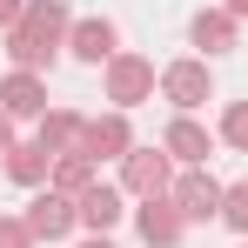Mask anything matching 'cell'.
<instances>
[{
	"mask_svg": "<svg viewBox=\"0 0 248 248\" xmlns=\"http://www.w3.org/2000/svg\"><path fill=\"white\" fill-rule=\"evenodd\" d=\"M81 221H87V228H114V221H121V195L94 181V188L81 195Z\"/></svg>",
	"mask_w": 248,
	"mask_h": 248,
	"instance_id": "10",
	"label": "cell"
},
{
	"mask_svg": "<svg viewBox=\"0 0 248 248\" xmlns=\"http://www.w3.org/2000/svg\"><path fill=\"white\" fill-rule=\"evenodd\" d=\"M7 174L14 181H41L47 174V148H7Z\"/></svg>",
	"mask_w": 248,
	"mask_h": 248,
	"instance_id": "15",
	"label": "cell"
},
{
	"mask_svg": "<svg viewBox=\"0 0 248 248\" xmlns=\"http://www.w3.org/2000/svg\"><path fill=\"white\" fill-rule=\"evenodd\" d=\"M148 87H155V67H148V61H114V74H108V94H114L121 108H134Z\"/></svg>",
	"mask_w": 248,
	"mask_h": 248,
	"instance_id": "5",
	"label": "cell"
},
{
	"mask_svg": "<svg viewBox=\"0 0 248 248\" xmlns=\"http://www.w3.org/2000/svg\"><path fill=\"white\" fill-rule=\"evenodd\" d=\"M168 101H181V108H202L208 101V67L202 61H181V67H168Z\"/></svg>",
	"mask_w": 248,
	"mask_h": 248,
	"instance_id": "4",
	"label": "cell"
},
{
	"mask_svg": "<svg viewBox=\"0 0 248 248\" xmlns=\"http://www.w3.org/2000/svg\"><path fill=\"white\" fill-rule=\"evenodd\" d=\"M87 134V121H74V114H47L41 121V148L54 155V148H67V141H81Z\"/></svg>",
	"mask_w": 248,
	"mask_h": 248,
	"instance_id": "14",
	"label": "cell"
},
{
	"mask_svg": "<svg viewBox=\"0 0 248 248\" xmlns=\"http://www.w3.org/2000/svg\"><path fill=\"white\" fill-rule=\"evenodd\" d=\"M168 155H181V161H202V155H208V134H202L195 121H174V127H168Z\"/></svg>",
	"mask_w": 248,
	"mask_h": 248,
	"instance_id": "13",
	"label": "cell"
},
{
	"mask_svg": "<svg viewBox=\"0 0 248 248\" xmlns=\"http://www.w3.org/2000/svg\"><path fill=\"white\" fill-rule=\"evenodd\" d=\"M221 195H228V188H215L208 174H181L174 208H181V221H208V215H221Z\"/></svg>",
	"mask_w": 248,
	"mask_h": 248,
	"instance_id": "2",
	"label": "cell"
},
{
	"mask_svg": "<svg viewBox=\"0 0 248 248\" xmlns=\"http://www.w3.org/2000/svg\"><path fill=\"white\" fill-rule=\"evenodd\" d=\"M27 242H34L27 221H0V248H27Z\"/></svg>",
	"mask_w": 248,
	"mask_h": 248,
	"instance_id": "19",
	"label": "cell"
},
{
	"mask_svg": "<svg viewBox=\"0 0 248 248\" xmlns=\"http://www.w3.org/2000/svg\"><path fill=\"white\" fill-rule=\"evenodd\" d=\"M221 215H228V228H242V235H248V181L221 195Z\"/></svg>",
	"mask_w": 248,
	"mask_h": 248,
	"instance_id": "17",
	"label": "cell"
},
{
	"mask_svg": "<svg viewBox=\"0 0 248 248\" xmlns=\"http://www.w3.org/2000/svg\"><path fill=\"white\" fill-rule=\"evenodd\" d=\"M81 155H87V161H101V155H127V121H121V114H108V121H87Z\"/></svg>",
	"mask_w": 248,
	"mask_h": 248,
	"instance_id": "6",
	"label": "cell"
},
{
	"mask_svg": "<svg viewBox=\"0 0 248 248\" xmlns=\"http://www.w3.org/2000/svg\"><path fill=\"white\" fill-rule=\"evenodd\" d=\"M0 101H7V114H41V108H47V87L34 81V74H7Z\"/></svg>",
	"mask_w": 248,
	"mask_h": 248,
	"instance_id": "9",
	"label": "cell"
},
{
	"mask_svg": "<svg viewBox=\"0 0 248 248\" xmlns=\"http://www.w3.org/2000/svg\"><path fill=\"white\" fill-rule=\"evenodd\" d=\"M61 27H67V7H61V0H34V7L20 14V27L7 34V54L20 61V74H27V67H41L47 54H54Z\"/></svg>",
	"mask_w": 248,
	"mask_h": 248,
	"instance_id": "1",
	"label": "cell"
},
{
	"mask_svg": "<svg viewBox=\"0 0 248 248\" xmlns=\"http://www.w3.org/2000/svg\"><path fill=\"white\" fill-rule=\"evenodd\" d=\"M74 215H81V208L67 202V195H41V202L27 208V228H34L41 242H54V235H67V228H74Z\"/></svg>",
	"mask_w": 248,
	"mask_h": 248,
	"instance_id": "3",
	"label": "cell"
},
{
	"mask_svg": "<svg viewBox=\"0 0 248 248\" xmlns=\"http://www.w3.org/2000/svg\"><path fill=\"white\" fill-rule=\"evenodd\" d=\"M81 248H108V242H81Z\"/></svg>",
	"mask_w": 248,
	"mask_h": 248,
	"instance_id": "23",
	"label": "cell"
},
{
	"mask_svg": "<svg viewBox=\"0 0 248 248\" xmlns=\"http://www.w3.org/2000/svg\"><path fill=\"white\" fill-rule=\"evenodd\" d=\"M7 148H14V141H7V114H0V155H7Z\"/></svg>",
	"mask_w": 248,
	"mask_h": 248,
	"instance_id": "21",
	"label": "cell"
},
{
	"mask_svg": "<svg viewBox=\"0 0 248 248\" xmlns=\"http://www.w3.org/2000/svg\"><path fill=\"white\" fill-rule=\"evenodd\" d=\"M20 14H27V7H20V0H0V27H7V34H14V27H20Z\"/></svg>",
	"mask_w": 248,
	"mask_h": 248,
	"instance_id": "20",
	"label": "cell"
},
{
	"mask_svg": "<svg viewBox=\"0 0 248 248\" xmlns=\"http://www.w3.org/2000/svg\"><path fill=\"white\" fill-rule=\"evenodd\" d=\"M74 54H81V61H108V54H114V27H108V20H81V27H74Z\"/></svg>",
	"mask_w": 248,
	"mask_h": 248,
	"instance_id": "11",
	"label": "cell"
},
{
	"mask_svg": "<svg viewBox=\"0 0 248 248\" xmlns=\"http://www.w3.org/2000/svg\"><path fill=\"white\" fill-rule=\"evenodd\" d=\"M141 235H148L155 248H174V242H181V208L148 202V208H141Z\"/></svg>",
	"mask_w": 248,
	"mask_h": 248,
	"instance_id": "8",
	"label": "cell"
},
{
	"mask_svg": "<svg viewBox=\"0 0 248 248\" xmlns=\"http://www.w3.org/2000/svg\"><path fill=\"white\" fill-rule=\"evenodd\" d=\"M195 47H208V54L235 47V20H228V14H202V20H195Z\"/></svg>",
	"mask_w": 248,
	"mask_h": 248,
	"instance_id": "12",
	"label": "cell"
},
{
	"mask_svg": "<svg viewBox=\"0 0 248 248\" xmlns=\"http://www.w3.org/2000/svg\"><path fill=\"white\" fill-rule=\"evenodd\" d=\"M61 188H67V195H87V188H94V161H87V155H67V161H61Z\"/></svg>",
	"mask_w": 248,
	"mask_h": 248,
	"instance_id": "16",
	"label": "cell"
},
{
	"mask_svg": "<svg viewBox=\"0 0 248 248\" xmlns=\"http://www.w3.org/2000/svg\"><path fill=\"white\" fill-rule=\"evenodd\" d=\"M127 188L155 202V195L168 188V155H127Z\"/></svg>",
	"mask_w": 248,
	"mask_h": 248,
	"instance_id": "7",
	"label": "cell"
},
{
	"mask_svg": "<svg viewBox=\"0 0 248 248\" xmlns=\"http://www.w3.org/2000/svg\"><path fill=\"white\" fill-rule=\"evenodd\" d=\"M228 14H248V0H228Z\"/></svg>",
	"mask_w": 248,
	"mask_h": 248,
	"instance_id": "22",
	"label": "cell"
},
{
	"mask_svg": "<svg viewBox=\"0 0 248 248\" xmlns=\"http://www.w3.org/2000/svg\"><path fill=\"white\" fill-rule=\"evenodd\" d=\"M221 134H228L235 148H248V108H228V121H221Z\"/></svg>",
	"mask_w": 248,
	"mask_h": 248,
	"instance_id": "18",
	"label": "cell"
}]
</instances>
